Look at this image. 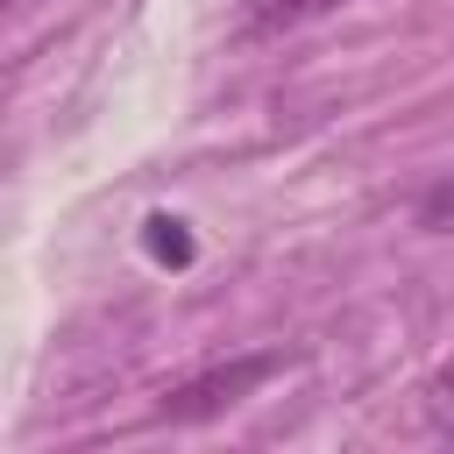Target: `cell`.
Wrapping results in <instances>:
<instances>
[{
  "mask_svg": "<svg viewBox=\"0 0 454 454\" xmlns=\"http://www.w3.org/2000/svg\"><path fill=\"white\" fill-rule=\"evenodd\" d=\"M419 227H426V234H454V177H440V184L419 199Z\"/></svg>",
  "mask_w": 454,
  "mask_h": 454,
  "instance_id": "cell-4",
  "label": "cell"
},
{
  "mask_svg": "<svg viewBox=\"0 0 454 454\" xmlns=\"http://www.w3.org/2000/svg\"><path fill=\"white\" fill-rule=\"evenodd\" d=\"M21 7H28V0H7V14H21Z\"/></svg>",
  "mask_w": 454,
  "mask_h": 454,
  "instance_id": "cell-6",
  "label": "cell"
},
{
  "mask_svg": "<svg viewBox=\"0 0 454 454\" xmlns=\"http://www.w3.org/2000/svg\"><path fill=\"white\" fill-rule=\"evenodd\" d=\"M333 7H340V0H241L234 35H248V43H262V35H291V28H305V21L333 14Z\"/></svg>",
  "mask_w": 454,
  "mask_h": 454,
  "instance_id": "cell-2",
  "label": "cell"
},
{
  "mask_svg": "<svg viewBox=\"0 0 454 454\" xmlns=\"http://www.w3.org/2000/svg\"><path fill=\"white\" fill-rule=\"evenodd\" d=\"M426 411H433L440 426H454V362L433 369V383H426Z\"/></svg>",
  "mask_w": 454,
  "mask_h": 454,
  "instance_id": "cell-5",
  "label": "cell"
},
{
  "mask_svg": "<svg viewBox=\"0 0 454 454\" xmlns=\"http://www.w3.org/2000/svg\"><path fill=\"white\" fill-rule=\"evenodd\" d=\"M149 255L156 262H192V234H184V220H149Z\"/></svg>",
  "mask_w": 454,
  "mask_h": 454,
  "instance_id": "cell-3",
  "label": "cell"
},
{
  "mask_svg": "<svg viewBox=\"0 0 454 454\" xmlns=\"http://www.w3.org/2000/svg\"><path fill=\"white\" fill-rule=\"evenodd\" d=\"M277 369H284V355H277V348H262V355H234V362H220V369H206V376L177 383V390L163 397V419H177V426L220 419V411H234L255 383H270Z\"/></svg>",
  "mask_w": 454,
  "mask_h": 454,
  "instance_id": "cell-1",
  "label": "cell"
}]
</instances>
